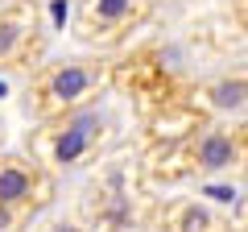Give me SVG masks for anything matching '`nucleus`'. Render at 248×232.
Masks as SVG:
<instances>
[{"label":"nucleus","mask_w":248,"mask_h":232,"mask_svg":"<svg viewBox=\"0 0 248 232\" xmlns=\"http://www.w3.org/2000/svg\"><path fill=\"white\" fill-rule=\"evenodd\" d=\"M116 79V66L104 54L87 58H58V63H37L29 79V112L33 120L75 112L83 104H95L99 91H108Z\"/></svg>","instance_id":"nucleus-1"},{"label":"nucleus","mask_w":248,"mask_h":232,"mask_svg":"<svg viewBox=\"0 0 248 232\" xmlns=\"http://www.w3.org/2000/svg\"><path fill=\"white\" fill-rule=\"evenodd\" d=\"M108 137V116L95 104H83L75 112L37 120L25 137V149L42 162L46 170H75L99 153Z\"/></svg>","instance_id":"nucleus-2"},{"label":"nucleus","mask_w":248,"mask_h":232,"mask_svg":"<svg viewBox=\"0 0 248 232\" xmlns=\"http://www.w3.org/2000/svg\"><path fill=\"white\" fill-rule=\"evenodd\" d=\"M170 149L186 162L182 174H190V179H232V174L248 170V120L203 116Z\"/></svg>","instance_id":"nucleus-3"},{"label":"nucleus","mask_w":248,"mask_h":232,"mask_svg":"<svg viewBox=\"0 0 248 232\" xmlns=\"http://www.w3.org/2000/svg\"><path fill=\"white\" fill-rule=\"evenodd\" d=\"M54 199V170H46L33 153L0 158V232L21 228Z\"/></svg>","instance_id":"nucleus-4"},{"label":"nucleus","mask_w":248,"mask_h":232,"mask_svg":"<svg viewBox=\"0 0 248 232\" xmlns=\"http://www.w3.org/2000/svg\"><path fill=\"white\" fill-rule=\"evenodd\" d=\"M153 9H157V0H79L71 29L91 50H112V46L128 42L133 29L149 21Z\"/></svg>","instance_id":"nucleus-5"},{"label":"nucleus","mask_w":248,"mask_h":232,"mask_svg":"<svg viewBox=\"0 0 248 232\" xmlns=\"http://www.w3.org/2000/svg\"><path fill=\"white\" fill-rule=\"evenodd\" d=\"M46 50V21L33 0H13L0 9V71L37 66Z\"/></svg>","instance_id":"nucleus-6"},{"label":"nucleus","mask_w":248,"mask_h":232,"mask_svg":"<svg viewBox=\"0 0 248 232\" xmlns=\"http://www.w3.org/2000/svg\"><path fill=\"white\" fill-rule=\"evenodd\" d=\"M190 104L203 116H219V120H248V66L223 71L215 79L199 83L190 91Z\"/></svg>","instance_id":"nucleus-7"},{"label":"nucleus","mask_w":248,"mask_h":232,"mask_svg":"<svg viewBox=\"0 0 248 232\" xmlns=\"http://www.w3.org/2000/svg\"><path fill=\"white\" fill-rule=\"evenodd\" d=\"M157 232H228V228H223V220L207 203L178 195V199H170V203L161 207Z\"/></svg>","instance_id":"nucleus-8"},{"label":"nucleus","mask_w":248,"mask_h":232,"mask_svg":"<svg viewBox=\"0 0 248 232\" xmlns=\"http://www.w3.org/2000/svg\"><path fill=\"white\" fill-rule=\"evenodd\" d=\"M232 13H236L240 29H244V33H248V4H232Z\"/></svg>","instance_id":"nucleus-9"},{"label":"nucleus","mask_w":248,"mask_h":232,"mask_svg":"<svg viewBox=\"0 0 248 232\" xmlns=\"http://www.w3.org/2000/svg\"><path fill=\"white\" fill-rule=\"evenodd\" d=\"M248 220V199H244V212H240V224H244Z\"/></svg>","instance_id":"nucleus-10"},{"label":"nucleus","mask_w":248,"mask_h":232,"mask_svg":"<svg viewBox=\"0 0 248 232\" xmlns=\"http://www.w3.org/2000/svg\"><path fill=\"white\" fill-rule=\"evenodd\" d=\"M232 4H248V0H232Z\"/></svg>","instance_id":"nucleus-11"},{"label":"nucleus","mask_w":248,"mask_h":232,"mask_svg":"<svg viewBox=\"0 0 248 232\" xmlns=\"http://www.w3.org/2000/svg\"><path fill=\"white\" fill-rule=\"evenodd\" d=\"M240 228H244V232H248V220H244V224H240Z\"/></svg>","instance_id":"nucleus-12"}]
</instances>
